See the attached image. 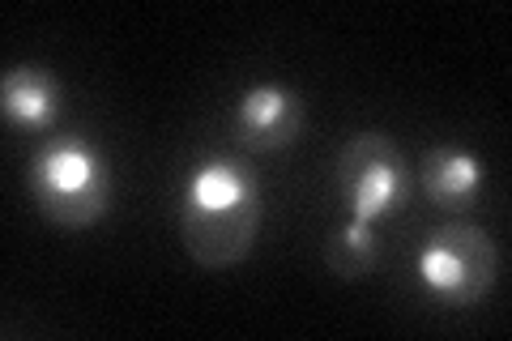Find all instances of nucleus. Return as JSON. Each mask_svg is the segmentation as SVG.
I'll return each mask as SVG.
<instances>
[{
  "mask_svg": "<svg viewBox=\"0 0 512 341\" xmlns=\"http://www.w3.org/2000/svg\"><path fill=\"white\" fill-rule=\"evenodd\" d=\"M0 107H5L9 124L43 133L60 116V81L39 64H18L0 81Z\"/></svg>",
  "mask_w": 512,
  "mask_h": 341,
  "instance_id": "obj_7",
  "label": "nucleus"
},
{
  "mask_svg": "<svg viewBox=\"0 0 512 341\" xmlns=\"http://www.w3.org/2000/svg\"><path fill=\"white\" fill-rule=\"evenodd\" d=\"M423 192L436 209L466 214L483 197V162L461 145H431L423 154Z\"/></svg>",
  "mask_w": 512,
  "mask_h": 341,
  "instance_id": "obj_6",
  "label": "nucleus"
},
{
  "mask_svg": "<svg viewBox=\"0 0 512 341\" xmlns=\"http://www.w3.org/2000/svg\"><path fill=\"white\" fill-rule=\"evenodd\" d=\"M423 295L436 307H474L491 295L500 278V252L474 222H448L431 231L414 256Z\"/></svg>",
  "mask_w": 512,
  "mask_h": 341,
  "instance_id": "obj_3",
  "label": "nucleus"
},
{
  "mask_svg": "<svg viewBox=\"0 0 512 341\" xmlns=\"http://www.w3.org/2000/svg\"><path fill=\"white\" fill-rule=\"evenodd\" d=\"M111 167L103 150L82 133L52 137L30 162V197L60 231L94 226L111 209Z\"/></svg>",
  "mask_w": 512,
  "mask_h": 341,
  "instance_id": "obj_2",
  "label": "nucleus"
},
{
  "mask_svg": "<svg viewBox=\"0 0 512 341\" xmlns=\"http://www.w3.org/2000/svg\"><path fill=\"white\" fill-rule=\"evenodd\" d=\"M303 133V103L291 86L282 81H261V86L244 90L235 107V137L244 150L274 154L295 145Z\"/></svg>",
  "mask_w": 512,
  "mask_h": 341,
  "instance_id": "obj_5",
  "label": "nucleus"
},
{
  "mask_svg": "<svg viewBox=\"0 0 512 341\" xmlns=\"http://www.w3.org/2000/svg\"><path fill=\"white\" fill-rule=\"evenodd\" d=\"M261 184L231 158H205L188 171L180 235L201 269H231L252 252L261 231Z\"/></svg>",
  "mask_w": 512,
  "mask_h": 341,
  "instance_id": "obj_1",
  "label": "nucleus"
},
{
  "mask_svg": "<svg viewBox=\"0 0 512 341\" xmlns=\"http://www.w3.org/2000/svg\"><path fill=\"white\" fill-rule=\"evenodd\" d=\"M338 188L350 218L376 222L410 201V171L402 150L384 133H355L338 154Z\"/></svg>",
  "mask_w": 512,
  "mask_h": 341,
  "instance_id": "obj_4",
  "label": "nucleus"
},
{
  "mask_svg": "<svg viewBox=\"0 0 512 341\" xmlns=\"http://www.w3.org/2000/svg\"><path fill=\"white\" fill-rule=\"evenodd\" d=\"M325 261H329V269L338 273L342 282L367 278V273L376 269V261H380V243H376L372 222L350 218L342 231H333L329 243H325Z\"/></svg>",
  "mask_w": 512,
  "mask_h": 341,
  "instance_id": "obj_8",
  "label": "nucleus"
}]
</instances>
